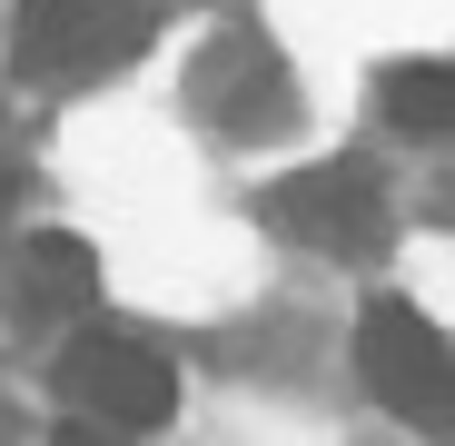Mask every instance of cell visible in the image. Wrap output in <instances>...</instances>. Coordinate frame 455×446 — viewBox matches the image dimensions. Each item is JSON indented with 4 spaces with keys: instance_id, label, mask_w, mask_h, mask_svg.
<instances>
[{
    "instance_id": "6da1fadb",
    "label": "cell",
    "mask_w": 455,
    "mask_h": 446,
    "mask_svg": "<svg viewBox=\"0 0 455 446\" xmlns=\"http://www.w3.org/2000/svg\"><path fill=\"white\" fill-rule=\"evenodd\" d=\"M159 30V0H20L11 11V69L50 90H80L129 69Z\"/></svg>"
},
{
    "instance_id": "7a4b0ae2",
    "label": "cell",
    "mask_w": 455,
    "mask_h": 446,
    "mask_svg": "<svg viewBox=\"0 0 455 446\" xmlns=\"http://www.w3.org/2000/svg\"><path fill=\"white\" fill-rule=\"evenodd\" d=\"M356 377H366V397L387 417H406L426 436L455 426V347L406 308V297H376V308L356 318Z\"/></svg>"
},
{
    "instance_id": "3957f363",
    "label": "cell",
    "mask_w": 455,
    "mask_h": 446,
    "mask_svg": "<svg viewBox=\"0 0 455 446\" xmlns=\"http://www.w3.org/2000/svg\"><path fill=\"white\" fill-rule=\"evenodd\" d=\"M60 407L80 426H109V436H148L179 407V367L139 337H80L60 357Z\"/></svg>"
},
{
    "instance_id": "277c9868",
    "label": "cell",
    "mask_w": 455,
    "mask_h": 446,
    "mask_svg": "<svg viewBox=\"0 0 455 446\" xmlns=\"http://www.w3.org/2000/svg\"><path fill=\"white\" fill-rule=\"evenodd\" d=\"M267 229L297 248H327V258H376L387 248V189H376L366 159H317L267 189Z\"/></svg>"
},
{
    "instance_id": "5b68a950",
    "label": "cell",
    "mask_w": 455,
    "mask_h": 446,
    "mask_svg": "<svg viewBox=\"0 0 455 446\" xmlns=\"http://www.w3.org/2000/svg\"><path fill=\"white\" fill-rule=\"evenodd\" d=\"M188 100L208 109L218 139H277L297 119V80H287V60L258 40V30H218L188 69Z\"/></svg>"
},
{
    "instance_id": "8992f818",
    "label": "cell",
    "mask_w": 455,
    "mask_h": 446,
    "mask_svg": "<svg viewBox=\"0 0 455 446\" xmlns=\"http://www.w3.org/2000/svg\"><path fill=\"white\" fill-rule=\"evenodd\" d=\"M11 288H20V308L30 318H69V308H90L100 297V258H90V239H30L20 258H11Z\"/></svg>"
},
{
    "instance_id": "52a82bcc",
    "label": "cell",
    "mask_w": 455,
    "mask_h": 446,
    "mask_svg": "<svg viewBox=\"0 0 455 446\" xmlns=\"http://www.w3.org/2000/svg\"><path fill=\"white\" fill-rule=\"evenodd\" d=\"M376 100L406 139H455V60H396L376 80Z\"/></svg>"
},
{
    "instance_id": "ba28073f",
    "label": "cell",
    "mask_w": 455,
    "mask_h": 446,
    "mask_svg": "<svg viewBox=\"0 0 455 446\" xmlns=\"http://www.w3.org/2000/svg\"><path fill=\"white\" fill-rule=\"evenodd\" d=\"M0 426H11V417H0Z\"/></svg>"
}]
</instances>
